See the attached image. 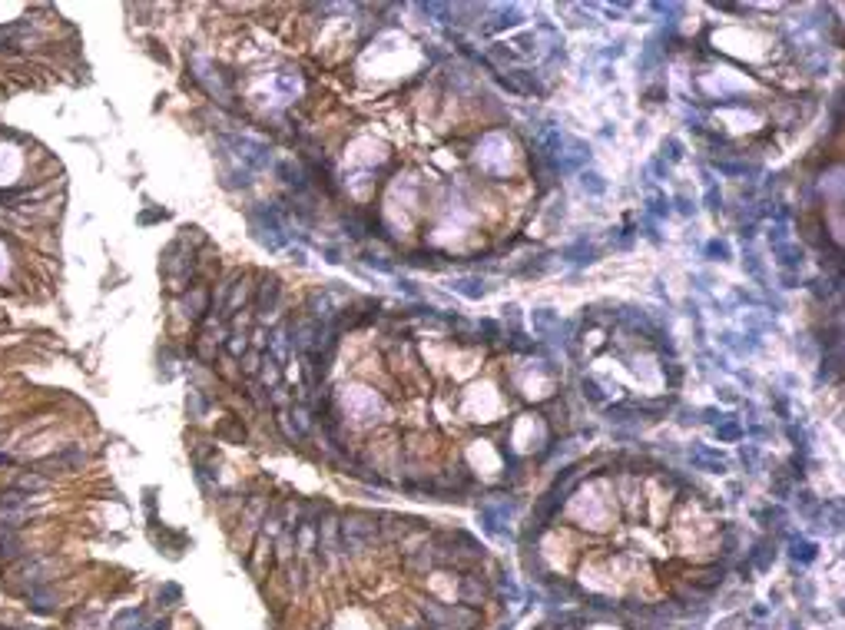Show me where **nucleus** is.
I'll return each mask as SVG.
<instances>
[{
    "label": "nucleus",
    "instance_id": "obj_1",
    "mask_svg": "<svg viewBox=\"0 0 845 630\" xmlns=\"http://www.w3.org/2000/svg\"><path fill=\"white\" fill-rule=\"evenodd\" d=\"M64 213L66 176L0 183V338L17 332V312L50 305L60 292Z\"/></svg>",
    "mask_w": 845,
    "mask_h": 630
},
{
    "label": "nucleus",
    "instance_id": "obj_2",
    "mask_svg": "<svg viewBox=\"0 0 845 630\" xmlns=\"http://www.w3.org/2000/svg\"><path fill=\"white\" fill-rule=\"evenodd\" d=\"M87 80L80 33L56 7L4 4L0 7V136L4 107L23 93H47Z\"/></svg>",
    "mask_w": 845,
    "mask_h": 630
},
{
    "label": "nucleus",
    "instance_id": "obj_3",
    "mask_svg": "<svg viewBox=\"0 0 845 630\" xmlns=\"http://www.w3.org/2000/svg\"><path fill=\"white\" fill-rule=\"evenodd\" d=\"M421 617L428 620V627H448V630H477L481 624V614L477 607H467V604H438V600H424L421 604Z\"/></svg>",
    "mask_w": 845,
    "mask_h": 630
},
{
    "label": "nucleus",
    "instance_id": "obj_4",
    "mask_svg": "<svg viewBox=\"0 0 845 630\" xmlns=\"http://www.w3.org/2000/svg\"><path fill=\"white\" fill-rule=\"evenodd\" d=\"M0 630H66V627L64 624H56V620L33 617V614H27V610L0 607Z\"/></svg>",
    "mask_w": 845,
    "mask_h": 630
},
{
    "label": "nucleus",
    "instance_id": "obj_5",
    "mask_svg": "<svg viewBox=\"0 0 845 630\" xmlns=\"http://www.w3.org/2000/svg\"><path fill=\"white\" fill-rule=\"evenodd\" d=\"M457 594H461V600H465L467 607H477V604H484V600L491 598L488 577L477 574V571H467V574L461 577V584H457Z\"/></svg>",
    "mask_w": 845,
    "mask_h": 630
},
{
    "label": "nucleus",
    "instance_id": "obj_6",
    "mask_svg": "<svg viewBox=\"0 0 845 630\" xmlns=\"http://www.w3.org/2000/svg\"><path fill=\"white\" fill-rule=\"evenodd\" d=\"M531 328L537 338H551V335H561V315L553 309H534L531 312Z\"/></svg>",
    "mask_w": 845,
    "mask_h": 630
},
{
    "label": "nucleus",
    "instance_id": "obj_7",
    "mask_svg": "<svg viewBox=\"0 0 845 630\" xmlns=\"http://www.w3.org/2000/svg\"><path fill=\"white\" fill-rule=\"evenodd\" d=\"M690 465L700 468V471H709V475H723V471H726V461L716 455L713 448H706V445L690 448Z\"/></svg>",
    "mask_w": 845,
    "mask_h": 630
},
{
    "label": "nucleus",
    "instance_id": "obj_8",
    "mask_svg": "<svg viewBox=\"0 0 845 630\" xmlns=\"http://www.w3.org/2000/svg\"><path fill=\"white\" fill-rule=\"evenodd\" d=\"M537 150H541L544 160H553L557 153H563V133H561V126H553V123L541 126V133H537Z\"/></svg>",
    "mask_w": 845,
    "mask_h": 630
},
{
    "label": "nucleus",
    "instance_id": "obj_9",
    "mask_svg": "<svg viewBox=\"0 0 845 630\" xmlns=\"http://www.w3.org/2000/svg\"><path fill=\"white\" fill-rule=\"evenodd\" d=\"M561 256H563V262H570V266H590V262H597V256H600V252H597L594 242H587L584 236H580V239L570 242V246H567Z\"/></svg>",
    "mask_w": 845,
    "mask_h": 630
},
{
    "label": "nucleus",
    "instance_id": "obj_10",
    "mask_svg": "<svg viewBox=\"0 0 845 630\" xmlns=\"http://www.w3.org/2000/svg\"><path fill=\"white\" fill-rule=\"evenodd\" d=\"M451 292L465 295V299H471V302H481V299L488 295V285H484L481 275H457L455 283H451Z\"/></svg>",
    "mask_w": 845,
    "mask_h": 630
},
{
    "label": "nucleus",
    "instance_id": "obj_11",
    "mask_svg": "<svg viewBox=\"0 0 845 630\" xmlns=\"http://www.w3.org/2000/svg\"><path fill=\"white\" fill-rule=\"evenodd\" d=\"M404 571H412V574H428L434 567V551L424 544V547H414V551H404Z\"/></svg>",
    "mask_w": 845,
    "mask_h": 630
},
{
    "label": "nucleus",
    "instance_id": "obj_12",
    "mask_svg": "<svg viewBox=\"0 0 845 630\" xmlns=\"http://www.w3.org/2000/svg\"><path fill=\"white\" fill-rule=\"evenodd\" d=\"M776 259H779L782 272H799L802 259H805V252H802L799 242H782V246H776Z\"/></svg>",
    "mask_w": 845,
    "mask_h": 630
},
{
    "label": "nucleus",
    "instance_id": "obj_13",
    "mask_svg": "<svg viewBox=\"0 0 845 630\" xmlns=\"http://www.w3.org/2000/svg\"><path fill=\"white\" fill-rule=\"evenodd\" d=\"M772 561H776V547H772L769 537H759L756 544H753V551H749V567H756V571H769Z\"/></svg>",
    "mask_w": 845,
    "mask_h": 630
},
{
    "label": "nucleus",
    "instance_id": "obj_14",
    "mask_svg": "<svg viewBox=\"0 0 845 630\" xmlns=\"http://www.w3.org/2000/svg\"><path fill=\"white\" fill-rule=\"evenodd\" d=\"M520 20H524V17H520L517 7H498V11H494V17H491V23H488V30L491 33L510 30V27H517Z\"/></svg>",
    "mask_w": 845,
    "mask_h": 630
},
{
    "label": "nucleus",
    "instance_id": "obj_15",
    "mask_svg": "<svg viewBox=\"0 0 845 630\" xmlns=\"http://www.w3.org/2000/svg\"><path fill=\"white\" fill-rule=\"evenodd\" d=\"M789 557L796 561V564H813L815 557H819V544L805 541V537H796L792 547H789Z\"/></svg>",
    "mask_w": 845,
    "mask_h": 630
},
{
    "label": "nucleus",
    "instance_id": "obj_16",
    "mask_svg": "<svg viewBox=\"0 0 845 630\" xmlns=\"http://www.w3.org/2000/svg\"><path fill=\"white\" fill-rule=\"evenodd\" d=\"M723 577H726V567L723 564H713L706 574H700V577H693V587L700 590V594H709V590H716V587L723 584Z\"/></svg>",
    "mask_w": 845,
    "mask_h": 630
},
{
    "label": "nucleus",
    "instance_id": "obj_17",
    "mask_svg": "<svg viewBox=\"0 0 845 630\" xmlns=\"http://www.w3.org/2000/svg\"><path fill=\"white\" fill-rule=\"evenodd\" d=\"M792 485H796V478H792L789 468H779V471H772V494L779 501L792 498Z\"/></svg>",
    "mask_w": 845,
    "mask_h": 630
},
{
    "label": "nucleus",
    "instance_id": "obj_18",
    "mask_svg": "<svg viewBox=\"0 0 845 630\" xmlns=\"http://www.w3.org/2000/svg\"><path fill=\"white\" fill-rule=\"evenodd\" d=\"M580 186H584L587 196H604L607 193V179L594 170H580Z\"/></svg>",
    "mask_w": 845,
    "mask_h": 630
},
{
    "label": "nucleus",
    "instance_id": "obj_19",
    "mask_svg": "<svg viewBox=\"0 0 845 630\" xmlns=\"http://www.w3.org/2000/svg\"><path fill=\"white\" fill-rule=\"evenodd\" d=\"M839 369H842V352H839V348H832V352L822 359V369H819V385H822V381H829V379H835V375H839Z\"/></svg>",
    "mask_w": 845,
    "mask_h": 630
},
{
    "label": "nucleus",
    "instance_id": "obj_20",
    "mask_svg": "<svg viewBox=\"0 0 845 630\" xmlns=\"http://www.w3.org/2000/svg\"><path fill=\"white\" fill-rule=\"evenodd\" d=\"M670 216V199L663 193H650L647 199V219H666Z\"/></svg>",
    "mask_w": 845,
    "mask_h": 630
},
{
    "label": "nucleus",
    "instance_id": "obj_21",
    "mask_svg": "<svg viewBox=\"0 0 845 630\" xmlns=\"http://www.w3.org/2000/svg\"><path fill=\"white\" fill-rule=\"evenodd\" d=\"M786 435H789V441L796 445V451H799V455H809V432H805L802 424L786 422Z\"/></svg>",
    "mask_w": 845,
    "mask_h": 630
},
{
    "label": "nucleus",
    "instance_id": "obj_22",
    "mask_svg": "<svg viewBox=\"0 0 845 630\" xmlns=\"http://www.w3.org/2000/svg\"><path fill=\"white\" fill-rule=\"evenodd\" d=\"M660 60H663V47H657V40H650L647 50H643V57H640V73H650Z\"/></svg>",
    "mask_w": 845,
    "mask_h": 630
},
{
    "label": "nucleus",
    "instance_id": "obj_23",
    "mask_svg": "<svg viewBox=\"0 0 845 630\" xmlns=\"http://www.w3.org/2000/svg\"><path fill=\"white\" fill-rule=\"evenodd\" d=\"M424 17H434L438 23H451V4H418Z\"/></svg>",
    "mask_w": 845,
    "mask_h": 630
},
{
    "label": "nucleus",
    "instance_id": "obj_24",
    "mask_svg": "<svg viewBox=\"0 0 845 630\" xmlns=\"http://www.w3.org/2000/svg\"><path fill=\"white\" fill-rule=\"evenodd\" d=\"M743 269H746L759 285H766V269H762V259H759V256H756L753 249L746 252V259H743Z\"/></svg>",
    "mask_w": 845,
    "mask_h": 630
},
{
    "label": "nucleus",
    "instance_id": "obj_25",
    "mask_svg": "<svg viewBox=\"0 0 845 630\" xmlns=\"http://www.w3.org/2000/svg\"><path fill=\"white\" fill-rule=\"evenodd\" d=\"M716 438H719V441H739V438H746V428L736 422H723V424H716Z\"/></svg>",
    "mask_w": 845,
    "mask_h": 630
},
{
    "label": "nucleus",
    "instance_id": "obj_26",
    "mask_svg": "<svg viewBox=\"0 0 845 630\" xmlns=\"http://www.w3.org/2000/svg\"><path fill=\"white\" fill-rule=\"evenodd\" d=\"M703 252H706V259L726 262V259H729V242H723V239H709V242L703 246Z\"/></svg>",
    "mask_w": 845,
    "mask_h": 630
},
{
    "label": "nucleus",
    "instance_id": "obj_27",
    "mask_svg": "<svg viewBox=\"0 0 845 630\" xmlns=\"http://www.w3.org/2000/svg\"><path fill=\"white\" fill-rule=\"evenodd\" d=\"M660 160H663L666 166H670V163H680V160H683V143H680V140H673V136H666V140H663V156H660Z\"/></svg>",
    "mask_w": 845,
    "mask_h": 630
},
{
    "label": "nucleus",
    "instance_id": "obj_28",
    "mask_svg": "<svg viewBox=\"0 0 845 630\" xmlns=\"http://www.w3.org/2000/svg\"><path fill=\"white\" fill-rule=\"evenodd\" d=\"M713 166H716V170H719L723 176H746V173H753V170H749L746 163H733V160H716Z\"/></svg>",
    "mask_w": 845,
    "mask_h": 630
},
{
    "label": "nucleus",
    "instance_id": "obj_29",
    "mask_svg": "<svg viewBox=\"0 0 845 630\" xmlns=\"http://www.w3.org/2000/svg\"><path fill=\"white\" fill-rule=\"evenodd\" d=\"M739 461H743V468L753 475V471L759 468V448L756 445H743L739 448Z\"/></svg>",
    "mask_w": 845,
    "mask_h": 630
},
{
    "label": "nucleus",
    "instance_id": "obj_30",
    "mask_svg": "<svg viewBox=\"0 0 845 630\" xmlns=\"http://www.w3.org/2000/svg\"><path fill=\"white\" fill-rule=\"evenodd\" d=\"M498 584H501V590L508 594V600H510V604H517V600L524 598V594H520V587H517V581H514V577H510V574H501V577H498Z\"/></svg>",
    "mask_w": 845,
    "mask_h": 630
},
{
    "label": "nucleus",
    "instance_id": "obj_31",
    "mask_svg": "<svg viewBox=\"0 0 845 630\" xmlns=\"http://www.w3.org/2000/svg\"><path fill=\"white\" fill-rule=\"evenodd\" d=\"M607 415H610V422L623 424V422H633L630 415H637V408H633V405H610V408H607Z\"/></svg>",
    "mask_w": 845,
    "mask_h": 630
},
{
    "label": "nucleus",
    "instance_id": "obj_32",
    "mask_svg": "<svg viewBox=\"0 0 845 630\" xmlns=\"http://www.w3.org/2000/svg\"><path fill=\"white\" fill-rule=\"evenodd\" d=\"M580 388H584V398L594 405H604V391H600V385H597L594 379H580Z\"/></svg>",
    "mask_w": 845,
    "mask_h": 630
},
{
    "label": "nucleus",
    "instance_id": "obj_33",
    "mask_svg": "<svg viewBox=\"0 0 845 630\" xmlns=\"http://www.w3.org/2000/svg\"><path fill=\"white\" fill-rule=\"evenodd\" d=\"M703 203H706V209H709V213H719V209H723V193L716 189V183H713V186H706Z\"/></svg>",
    "mask_w": 845,
    "mask_h": 630
},
{
    "label": "nucleus",
    "instance_id": "obj_34",
    "mask_svg": "<svg viewBox=\"0 0 845 630\" xmlns=\"http://www.w3.org/2000/svg\"><path fill=\"white\" fill-rule=\"evenodd\" d=\"M782 242H789V226H786V222H776V226L769 229V246L776 249Z\"/></svg>",
    "mask_w": 845,
    "mask_h": 630
},
{
    "label": "nucleus",
    "instance_id": "obj_35",
    "mask_svg": "<svg viewBox=\"0 0 845 630\" xmlns=\"http://www.w3.org/2000/svg\"><path fill=\"white\" fill-rule=\"evenodd\" d=\"M663 379H666L673 388H676V385L683 381V369L676 365V362H663Z\"/></svg>",
    "mask_w": 845,
    "mask_h": 630
},
{
    "label": "nucleus",
    "instance_id": "obj_36",
    "mask_svg": "<svg viewBox=\"0 0 845 630\" xmlns=\"http://www.w3.org/2000/svg\"><path fill=\"white\" fill-rule=\"evenodd\" d=\"M477 332H481V335H488V338H484V342H498V335H501L498 322H491V319H484V322H477Z\"/></svg>",
    "mask_w": 845,
    "mask_h": 630
},
{
    "label": "nucleus",
    "instance_id": "obj_37",
    "mask_svg": "<svg viewBox=\"0 0 845 630\" xmlns=\"http://www.w3.org/2000/svg\"><path fill=\"white\" fill-rule=\"evenodd\" d=\"M723 554H726V557L736 554V528H726V537H723Z\"/></svg>",
    "mask_w": 845,
    "mask_h": 630
},
{
    "label": "nucleus",
    "instance_id": "obj_38",
    "mask_svg": "<svg viewBox=\"0 0 845 630\" xmlns=\"http://www.w3.org/2000/svg\"><path fill=\"white\" fill-rule=\"evenodd\" d=\"M673 203H676V213H680V216H693L696 213V206L690 203V196H676Z\"/></svg>",
    "mask_w": 845,
    "mask_h": 630
},
{
    "label": "nucleus",
    "instance_id": "obj_39",
    "mask_svg": "<svg viewBox=\"0 0 845 630\" xmlns=\"http://www.w3.org/2000/svg\"><path fill=\"white\" fill-rule=\"evenodd\" d=\"M700 415H703V418H706V422H709V424H713V428H716V424H723V422H726V415L719 412V408H703V412H700Z\"/></svg>",
    "mask_w": 845,
    "mask_h": 630
},
{
    "label": "nucleus",
    "instance_id": "obj_40",
    "mask_svg": "<svg viewBox=\"0 0 845 630\" xmlns=\"http://www.w3.org/2000/svg\"><path fill=\"white\" fill-rule=\"evenodd\" d=\"M796 594H799L805 604H813V584H809V581H796Z\"/></svg>",
    "mask_w": 845,
    "mask_h": 630
},
{
    "label": "nucleus",
    "instance_id": "obj_41",
    "mask_svg": "<svg viewBox=\"0 0 845 630\" xmlns=\"http://www.w3.org/2000/svg\"><path fill=\"white\" fill-rule=\"evenodd\" d=\"M779 283H782V289H796V285H799V272H782Z\"/></svg>",
    "mask_w": 845,
    "mask_h": 630
},
{
    "label": "nucleus",
    "instance_id": "obj_42",
    "mask_svg": "<svg viewBox=\"0 0 845 630\" xmlns=\"http://www.w3.org/2000/svg\"><path fill=\"white\" fill-rule=\"evenodd\" d=\"M650 173L660 176V179H666V173H670V166L663 163V160H650Z\"/></svg>",
    "mask_w": 845,
    "mask_h": 630
},
{
    "label": "nucleus",
    "instance_id": "obj_43",
    "mask_svg": "<svg viewBox=\"0 0 845 630\" xmlns=\"http://www.w3.org/2000/svg\"><path fill=\"white\" fill-rule=\"evenodd\" d=\"M776 412H779V418L789 422V402H786V395H776Z\"/></svg>",
    "mask_w": 845,
    "mask_h": 630
},
{
    "label": "nucleus",
    "instance_id": "obj_44",
    "mask_svg": "<svg viewBox=\"0 0 845 630\" xmlns=\"http://www.w3.org/2000/svg\"><path fill=\"white\" fill-rule=\"evenodd\" d=\"M517 44H520V50H524V54H534V47H537V40H534L531 33H524V37H520V40H517Z\"/></svg>",
    "mask_w": 845,
    "mask_h": 630
},
{
    "label": "nucleus",
    "instance_id": "obj_45",
    "mask_svg": "<svg viewBox=\"0 0 845 630\" xmlns=\"http://www.w3.org/2000/svg\"><path fill=\"white\" fill-rule=\"evenodd\" d=\"M604 57H607V60H617V57H623V40H617L613 47H607V50H604Z\"/></svg>",
    "mask_w": 845,
    "mask_h": 630
},
{
    "label": "nucleus",
    "instance_id": "obj_46",
    "mask_svg": "<svg viewBox=\"0 0 845 630\" xmlns=\"http://www.w3.org/2000/svg\"><path fill=\"white\" fill-rule=\"evenodd\" d=\"M398 289H401V292H404V295H412V299H418V289H414V283H412V279H401V283H398Z\"/></svg>",
    "mask_w": 845,
    "mask_h": 630
},
{
    "label": "nucleus",
    "instance_id": "obj_47",
    "mask_svg": "<svg viewBox=\"0 0 845 630\" xmlns=\"http://www.w3.org/2000/svg\"><path fill=\"white\" fill-rule=\"evenodd\" d=\"M680 422H683V424H693V422H696V412H690V408H683V412H680Z\"/></svg>",
    "mask_w": 845,
    "mask_h": 630
},
{
    "label": "nucleus",
    "instance_id": "obj_48",
    "mask_svg": "<svg viewBox=\"0 0 845 630\" xmlns=\"http://www.w3.org/2000/svg\"><path fill=\"white\" fill-rule=\"evenodd\" d=\"M719 395H723V402H736V391L733 388H719Z\"/></svg>",
    "mask_w": 845,
    "mask_h": 630
},
{
    "label": "nucleus",
    "instance_id": "obj_49",
    "mask_svg": "<svg viewBox=\"0 0 845 630\" xmlns=\"http://www.w3.org/2000/svg\"><path fill=\"white\" fill-rule=\"evenodd\" d=\"M766 614H769V607H762V604H759V607H753V617H766Z\"/></svg>",
    "mask_w": 845,
    "mask_h": 630
},
{
    "label": "nucleus",
    "instance_id": "obj_50",
    "mask_svg": "<svg viewBox=\"0 0 845 630\" xmlns=\"http://www.w3.org/2000/svg\"><path fill=\"white\" fill-rule=\"evenodd\" d=\"M501 630H514V627H501Z\"/></svg>",
    "mask_w": 845,
    "mask_h": 630
}]
</instances>
